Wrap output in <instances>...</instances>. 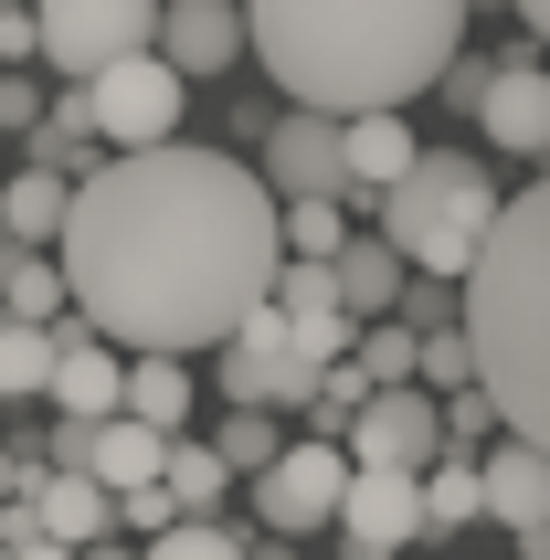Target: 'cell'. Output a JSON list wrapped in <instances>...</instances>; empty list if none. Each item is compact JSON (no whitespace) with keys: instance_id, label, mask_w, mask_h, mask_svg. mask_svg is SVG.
<instances>
[{"instance_id":"5bb4252c","label":"cell","mask_w":550,"mask_h":560,"mask_svg":"<svg viewBox=\"0 0 550 560\" xmlns=\"http://www.w3.org/2000/svg\"><path fill=\"white\" fill-rule=\"evenodd\" d=\"M43 339H54V371H43V402H64V423H106V412H117V349L95 339L85 317H54V328H43Z\"/></svg>"},{"instance_id":"2e32d148","label":"cell","mask_w":550,"mask_h":560,"mask_svg":"<svg viewBox=\"0 0 550 560\" xmlns=\"http://www.w3.org/2000/svg\"><path fill=\"white\" fill-rule=\"evenodd\" d=\"M402 254L381 244V233H350V244L329 254V296H339V317H350V328H370V317H392L402 307Z\"/></svg>"},{"instance_id":"7402d4cb","label":"cell","mask_w":550,"mask_h":560,"mask_svg":"<svg viewBox=\"0 0 550 560\" xmlns=\"http://www.w3.org/2000/svg\"><path fill=\"white\" fill-rule=\"evenodd\" d=\"M222 487H233V476L213 466V444L170 434V455H159V498L181 508V518H222Z\"/></svg>"},{"instance_id":"e0dca14e","label":"cell","mask_w":550,"mask_h":560,"mask_svg":"<svg viewBox=\"0 0 550 560\" xmlns=\"http://www.w3.org/2000/svg\"><path fill=\"white\" fill-rule=\"evenodd\" d=\"M75 212V170H0V244L43 254Z\"/></svg>"},{"instance_id":"7c38bea8","label":"cell","mask_w":550,"mask_h":560,"mask_svg":"<svg viewBox=\"0 0 550 560\" xmlns=\"http://www.w3.org/2000/svg\"><path fill=\"white\" fill-rule=\"evenodd\" d=\"M149 54L170 63L181 85H213V74H233V54H244V11H233V0H159Z\"/></svg>"},{"instance_id":"30bf717a","label":"cell","mask_w":550,"mask_h":560,"mask_svg":"<svg viewBox=\"0 0 550 560\" xmlns=\"http://www.w3.org/2000/svg\"><path fill=\"white\" fill-rule=\"evenodd\" d=\"M213 381H222V402H233V412H297L307 392H318V371H297V360H286V339H275V317H265V307H254L244 328L222 339Z\"/></svg>"},{"instance_id":"83f0119b","label":"cell","mask_w":550,"mask_h":560,"mask_svg":"<svg viewBox=\"0 0 550 560\" xmlns=\"http://www.w3.org/2000/svg\"><path fill=\"white\" fill-rule=\"evenodd\" d=\"M138 560H254V550H244L233 529H222V518H181V529H159Z\"/></svg>"},{"instance_id":"f546056e","label":"cell","mask_w":550,"mask_h":560,"mask_svg":"<svg viewBox=\"0 0 550 560\" xmlns=\"http://www.w3.org/2000/svg\"><path fill=\"white\" fill-rule=\"evenodd\" d=\"M32 63V11H0V74H22Z\"/></svg>"},{"instance_id":"484cf974","label":"cell","mask_w":550,"mask_h":560,"mask_svg":"<svg viewBox=\"0 0 550 560\" xmlns=\"http://www.w3.org/2000/svg\"><path fill=\"white\" fill-rule=\"evenodd\" d=\"M350 371H360L370 392H402V381H413V328H402V317H370L360 339H350Z\"/></svg>"},{"instance_id":"4316f807","label":"cell","mask_w":550,"mask_h":560,"mask_svg":"<svg viewBox=\"0 0 550 560\" xmlns=\"http://www.w3.org/2000/svg\"><path fill=\"white\" fill-rule=\"evenodd\" d=\"M43 371H54V339H43V328H22V317H0V402H32V392H43Z\"/></svg>"},{"instance_id":"6da1fadb","label":"cell","mask_w":550,"mask_h":560,"mask_svg":"<svg viewBox=\"0 0 550 560\" xmlns=\"http://www.w3.org/2000/svg\"><path fill=\"white\" fill-rule=\"evenodd\" d=\"M64 307L106 349L181 360L222 349L275 285V201L233 149H127L106 170H75V212L54 233Z\"/></svg>"},{"instance_id":"3957f363","label":"cell","mask_w":550,"mask_h":560,"mask_svg":"<svg viewBox=\"0 0 550 560\" xmlns=\"http://www.w3.org/2000/svg\"><path fill=\"white\" fill-rule=\"evenodd\" d=\"M456 339H466V381L497 412V434L540 444V423H550V201L540 190L497 201L477 265L456 276Z\"/></svg>"},{"instance_id":"9a60e30c","label":"cell","mask_w":550,"mask_h":560,"mask_svg":"<svg viewBox=\"0 0 550 560\" xmlns=\"http://www.w3.org/2000/svg\"><path fill=\"white\" fill-rule=\"evenodd\" d=\"M477 518L519 539V560H540V529H550V498H540V444H488L477 455Z\"/></svg>"},{"instance_id":"5b68a950","label":"cell","mask_w":550,"mask_h":560,"mask_svg":"<svg viewBox=\"0 0 550 560\" xmlns=\"http://www.w3.org/2000/svg\"><path fill=\"white\" fill-rule=\"evenodd\" d=\"M159 0H32V54L64 63V85L106 74L117 54H149Z\"/></svg>"},{"instance_id":"277c9868","label":"cell","mask_w":550,"mask_h":560,"mask_svg":"<svg viewBox=\"0 0 550 560\" xmlns=\"http://www.w3.org/2000/svg\"><path fill=\"white\" fill-rule=\"evenodd\" d=\"M497 201H508V190L488 180L477 149H413V170L381 190V244L402 254V276L456 285L466 265H477V244H488Z\"/></svg>"},{"instance_id":"d6986e66","label":"cell","mask_w":550,"mask_h":560,"mask_svg":"<svg viewBox=\"0 0 550 560\" xmlns=\"http://www.w3.org/2000/svg\"><path fill=\"white\" fill-rule=\"evenodd\" d=\"M22 508H32V529L54 539V550H95V539L117 529L106 518V487H85V476H22Z\"/></svg>"},{"instance_id":"f1b7e54d","label":"cell","mask_w":550,"mask_h":560,"mask_svg":"<svg viewBox=\"0 0 550 560\" xmlns=\"http://www.w3.org/2000/svg\"><path fill=\"white\" fill-rule=\"evenodd\" d=\"M32 117H43V85L32 74H0V138H32Z\"/></svg>"},{"instance_id":"ac0fdd59","label":"cell","mask_w":550,"mask_h":560,"mask_svg":"<svg viewBox=\"0 0 550 560\" xmlns=\"http://www.w3.org/2000/svg\"><path fill=\"white\" fill-rule=\"evenodd\" d=\"M413 149H424V138L402 117H350L339 127V180H350V201H381V190L413 170Z\"/></svg>"},{"instance_id":"8992f818","label":"cell","mask_w":550,"mask_h":560,"mask_svg":"<svg viewBox=\"0 0 550 560\" xmlns=\"http://www.w3.org/2000/svg\"><path fill=\"white\" fill-rule=\"evenodd\" d=\"M85 106H95V138L127 159V149H170V138H181L191 85L159 54H117L106 74H85Z\"/></svg>"},{"instance_id":"8fae6325","label":"cell","mask_w":550,"mask_h":560,"mask_svg":"<svg viewBox=\"0 0 550 560\" xmlns=\"http://www.w3.org/2000/svg\"><path fill=\"white\" fill-rule=\"evenodd\" d=\"M265 201H350V180H339V127L329 117H265Z\"/></svg>"},{"instance_id":"4fadbf2b","label":"cell","mask_w":550,"mask_h":560,"mask_svg":"<svg viewBox=\"0 0 550 560\" xmlns=\"http://www.w3.org/2000/svg\"><path fill=\"white\" fill-rule=\"evenodd\" d=\"M329 529H350V560H402L413 539H424V498H413V476H360L350 466Z\"/></svg>"},{"instance_id":"ba28073f","label":"cell","mask_w":550,"mask_h":560,"mask_svg":"<svg viewBox=\"0 0 550 560\" xmlns=\"http://www.w3.org/2000/svg\"><path fill=\"white\" fill-rule=\"evenodd\" d=\"M339 487H350V455L318 444V434H286V455L254 476V518H265L275 539H318L339 518Z\"/></svg>"},{"instance_id":"44dd1931","label":"cell","mask_w":550,"mask_h":560,"mask_svg":"<svg viewBox=\"0 0 550 560\" xmlns=\"http://www.w3.org/2000/svg\"><path fill=\"white\" fill-rule=\"evenodd\" d=\"M0 317H22V328H54V317H64V265H54V254L0 244Z\"/></svg>"},{"instance_id":"1f68e13d","label":"cell","mask_w":550,"mask_h":560,"mask_svg":"<svg viewBox=\"0 0 550 560\" xmlns=\"http://www.w3.org/2000/svg\"><path fill=\"white\" fill-rule=\"evenodd\" d=\"M508 11H519V22H529V32H540V22H550V0H508Z\"/></svg>"},{"instance_id":"836d02e7","label":"cell","mask_w":550,"mask_h":560,"mask_svg":"<svg viewBox=\"0 0 550 560\" xmlns=\"http://www.w3.org/2000/svg\"><path fill=\"white\" fill-rule=\"evenodd\" d=\"M254 560H286V550H254Z\"/></svg>"},{"instance_id":"4dcf8cb0","label":"cell","mask_w":550,"mask_h":560,"mask_svg":"<svg viewBox=\"0 0 550 560\" xmlns=\"http://www.w3.org/2000/svg\"><path fill=\"white\" fill-rule=\"evenodd\" d=\"M75 560H138V550H127V539H95V550H75Z\"/></svg>"},{"instance_id":"d4e9b609","label":"cell","mask_w":550,"mask_h":560,"mask_svg":"<svg viewBox=\"0 0 550 560\" xmlns=\"http://www.w3.org/2000/svg\"><path fill=\"white\" fill-rule=\"evenodd\" d=\"M275 455H286V423H275V412H222V434H213L222 476H265Z\"/></svg>"},{"instance_id":"603a6c76","label":"cell","mask_w":550,"mask_h":560,"mask_svg":"<svg viewBox=\"0 0 550 560\" xmlns=\"http://www.w3.org/2000/svg\"><path fill=\"white\" fill-rule=\"evenodd\" d=\"M413 498H424V539L477 529V466H456V455H434V466L413 476Z\"/></svg>"},{"instance_id":"cb8c5ba5","label":"cell","mask_w":550,"mask_h":560,"mask_svg":"<svg viewBox=\"0 0 550 560\" xmlns=\"http://www.w3.org/2000/svg\"><path fill=\"white\" fill-rule=\"evenodd\" d=\"M339 244H350L339 201H275V254H286V265H329Z\"/></svg>"},{"instance_id":"9c48e42d","label":"cell","mask_w":550,"mask_h":560,"mask_svg":"<svg viewBox=\"0 0 550 560\" xmlns=\"http://www.w3.org/2000/svg\"><path fill=\"white\" fill-rule=\"evenodd\" d=\"M339 455L360 476H424L434 455H445V444H434V392H413V381H402V392H360V412L339 423Z\"/></svg>"},{"instance_id":"d6a6232c","label":"cell","mask_w":550,"mask_h":560,"mask_svg":"<svg viewBox=\"0 0 550 560\" xmlns=\"http://www.w3.org/2000/svg\"><path fill=\"white\" fill-rule=\"evenodd\" d=\"M0 11H32V0H0Z\"/></svg>"},{"instance_id":"52a82bcc","label":"cell","mask_w":550,"mask_h":560,"mask_svg":"<svg viewBox=\"0 0 550 560\" xmlns=\"http://www.w3.org/2000/svg\"><path fill=\"white\" fill-rule=\"evenodd\" d=\"M434 85L456 95L466 117L488 127V149H508V159H540V138H550V85H540V63L529 54H508V63H477V54H456Z\"/></svg>"},{"instance_id":"7a4b0ae2","label":"cell","mask_w":550,"mask_h":560,"mask_svg":"<svg viewBox=\"0 0 550 560\" xmlns=\"http://www.w3.org/2000/svg\"><path fill=\"white\" fill-rule=\"evenodd\" d=\"M477 0H244V54L297 95V117H402L466 54Z\"/></svg>"},{"instance_id":"ffe728a7","label":"cell","mask_w":550,"mask_h":560,"mask_svg":"<svg viewBox=\"0 0 550 560\" xmlns=\"http://www.w3.org/2000/svg\"><path fill=\"white\" fill-rule=\"evenodd\" d=\"M117 412L149 423V434H181V423H191V371H181V360H127V371H117Z\"/></svg>"}]
</instances>
